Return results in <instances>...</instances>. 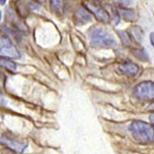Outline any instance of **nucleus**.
<instances>
[{
    "label": "nucleus",
    "mask_w": 154,
    "mask_h": 154,
    "mask_svg": "<svg viewBox=\"0 0 154 154\" xmlns=\"http://www.w3.org/2000/svg\"><path fill=\"white\" fill-rule=\"evenodd\" d=\"M0 1H1V4L2 5H4L6 3V0H0Z\"/></svg>",
    "instance_id": "6ab92c4d"
},
{
    "label": "nucleus",
    "mask_w": 154,
    "mask_h": 154,
    "mask_svg": "<svg viewBox=\"0 0 154 154\" xmlns=\"http://www.w3.org/2000/svg\"><path fill=\"white\" fill-rule=\"evenodd\" d=\"M91 44L97 48H110L116 45L114 37L104 29L94 27L89 32Z\"/></svg>",
    "instance_id": "f03ea898"
},
{
    "label": "nucleus",
    "mask_w": 154,
    "mask_h": 154,
    "mask_svg": "<svg viewBox=\"0 0 154 154\" xmlns=\"http://www.w3.org/2000/svg\"><path fill=\"white\" fill-rule=\"evenodd\" d=\"M120 13L122 18L127 22H135L137 20V16L133 10L122 9Z\"/></svg>",
    "instance_id": "1a4fd4ad"
},
{
    "label": "nucleus",
    "mask_w": 154,
    "mask_h": 154,
    "mask_svg": "<svg viewBox=\"0 0 154 154\" xmlns=\"http://www.w3.org/2000/svg\"><path fill=\"white\" fill-rule=\"evenodd\" d=\"M133 53L138 59L143 61H147L149 60V57L147 53L144 51L143 50H139V49H135L133 51Z\"/></svg>",
    "instance_id": "f8f14e48"
},
{
    "label": "nucleus",
    "mask_w": 154,
    "mask_h": 154,
    "mask_svg": "<svg viewBox=\"0 0 154 154\" xmlns=\"http://www.w3.org/2000/svg\"><path fill=\"white\" fill-rule=\"evenodd\" d=\"M1 66L6 69H8L11 71H14L16 69V63L11 60H6V59H1Z\"/></svg>",
    "instance_id": "9b49d317"
},
{
    "label": "nucleus",
    "mask_w": 154,
    "mask_h": 154,
    "mask_svg": "<svg viewBox=\"0 0 154 154\" xmlns=\"http://www.w3.org/2000/svg\"><path fill=\"white\" fill-rule=\"evenodd\" d=\"M74 17L76 24L79 25L86 24L92 20V17L89 12L82 7H79L76 9Z\"/></svg>",
    "instance_id": "423d86ee"
},
{
    "label": "nucleus",
    "mask_w": 154,
    "mask_h": 154,
    "mask_svg": "<svg viewBox=\"0 0 154 154\" xmlns=\"http://www.w3.org/2000/svg\"><path fill=\"white\" fill-rule=\"evenodd\" d=\"M150 38L151 43H152V45L154 46V32H153V33H152L150 34Z\"/></svg>",
    "instance_id": "dca6fc26"
},
{
    "label": "nucleus",
    "mask_w": 154,
    "mask_h": 154,
    "mask_svg": "<svg viewBox=\"0 0 154 154\" xmlns=\"http://www.w3.org/2000/svg\"><path fill=\"white\" fill-rule=\"evenodd\" d=\"M133 94L140 100H150L154 99V82L147 81L139 83L134 88Z\"/></svg>",
    "instance_id": "7ed1b4c3"
},
{
    "label": "nucleus",
    "mask_w": 154,
    "mask_h": 154,
    "mask_svg": "<svg viewBox=\"0 0 154 154\" xmlns=\"http://www.w3.org/2000/svg\"><path fill=\"white\" fill-rule=\"evenodd\" d=\"M119 69L125 75L129 76H134L139 72V67L137 65L133 63H125L121 64Z\"/></svg>",
    "instance_id": "6e6552de"
},
{
    "label": "nucleus",
    "mask_w": 154,
    "mask_h": 154,
    "mask_svg": "<svg viewBox=\"0 0 154 154\" xmlns=\"http://www.w3.org/2000/svg\"><path fill=\"white\" fill-rule=\"evenodd\" d=\"M115 2L122 6H126L130 5L133 0H114Z\"/></svg>",
    "instance_id": "2eb2a0df"
},
{
    "label": "nucleus",
    "mask_w": 154,
    "mask_h": 154,
    "mask_svg": "<svg viewBox=\"0 0 154 154\" xmlns=\"http://www.w3.org/2000/svg\"><path fill=\"white\" fill-rule=\"evenodd\" d=\"M1 140H2V143H3L5 145L7 146L9 148H11L12 150H15L19 153L23 152V150L27 146V144H23L21 143L17 142V141L11 140L8 138L3 137L2 138Z\"/></svg>",
    "instance_id": "0eeeda50"
},
{
    "label": "nucleus",
    "mask_w": 154,
    "mask_h": 154,
    "mask_svg": "<svg viewBox=\"0 0 154 154\" xmlns=\"http://www.w3.org/2000/svg\"><path fill=\"white\" fill-rule=\"evenodd\" d=\"M93 1H96V2H102V1H104V0H93Z\"/></svg>",
    "instance_id": "412c9836"
},
{
    "label": "nucleus",
    "mask_w": 154,
    "mask_h": 154,
    "mask_svg": "<svg viewBox=\"0 0 154 154\" xmlns=\"http://www.w3.org/2000/svg\"><path fill=\"white\" fill-rule=\"evenodd\" d=\"M150 109H153L154 110V103L150 106Z\"/></svg>",
    "instance_id": "aec40b11"
},
{
    "label": "nucleus",
    "mask_w": 154,
    "mask_h": 154,
    "mask_svg": "<svg viewBox=\"0 0 154 154\" xmlns=\"http://www.w3.org/2000/svg\"><path fill=\"white\" fill-rule=\"evenodd\" d=\"M117 33L119 35L120 39L122 40V41L123 44H125V45H130L131 40L130 39L129 36H128V35L125 32L119 31L117 32Z\"/></svg>",
    "instance_id": "ddd939ff"
},
{
    "label": "nucleus",
    "mask_w": 154,
    "mask_h": 154,
    "mask_svg": "<svg viewBox=\"0 0 154 154\" xmlns=\"http://www.w3.org/2000/svg\"><path fill=\"white\" fill-rule=\"evenodd\" d=\"M50 4L54 10L59 11L63 6V0H50Z\"/></svg>",
    "instance_id": "4468645a"
},
{
    "label": "nucleus",
    "mask_w": 154,
    "mask_h": 154,
    "mask_svg": "<svg viewBox=\"0 0 154 154\" xmlns=\"http://www.w3.org/2000/svg\"><path fill=\"white\" fill-rule=\"evenodd\" d=\"M85 5L99 21L103 23L109 22L110 16L106 9L89 2H85Z\"/></svg>",
    "instance_id": "39448f33"
},
{
    "label": "nucleus",
    "mask_w": 154,
    "mask_h": 154,
    "mask_svg": "<svg viewBox=\"0 0 154 154\" xmlns=\"http://www.w3.org/2000/svg\"><path fill=\"white\" fill-rule=\"evenodd\" d=\"M2 56H5L12 59H18L20 57L17 49L6 37L1 38V51Z\"/></svg>",
    "instance_id": "20e7f679"
},
{
    "label": "nucleus",
    "mask_w": 154,
    "mask_h": 154,
    "mask_svg": "<svg viewBox=\"0 0 154 154\" xmlns=\"http://www.w3.org/2000/svg\"><path fill=\"white\" fill-rule=\"evenodd\" d=\"M36 1L38 2H39V3H43L45 2L46 0H36Z\"/></svg>",
    "instance_id": "a211bd4d"
},
{
    "label": "nucleus",
    "mask_w": 154,
    "mask_h": 154,
    "mask_svg": "<svg viewBox=\"0 0 154 154\" xmlns=\"http://www.w3.org/2000/svg\"><path fill=\"white\" fill-rule=\"evenodd\" d=\"M133 137L141 143H154V127L142 121L133 122L130 128Z\"/></svg>",
    "instance_id": "f257e3e1"
},
{
    "label": "nucleus",
    "mask_w": 154,
    "mask_h": 154,
    "mask_svg": "<svg viewBox=\"0 0 154 154\" xmlns=\"http://www.w3.org/2000/svg\"><path fill=\"white\" fill-rule=\"evenodd\" d=\"M150 120L152 123L153 124V126H154V114L152 115L150 117Z\"/></svg>",
    "instance_id": "f3484780"
},
{
    "label": "nucleus",
    "mask_w": 154,
    "mask_h": 154,
    "mask_svg": "<svg viewBox=\"0 0 154 154\" xmlns=\"http://www.w3.org/2000/svg\"><path fill=\"white\" fill-rule=\"evenodd\" d=\"M130 33L131 36L138 43H140L143 38V33L142 30L137 26H133L130 28Z\"/></svg>",
    "instance_id": "9d476101"
}]
</instances>
